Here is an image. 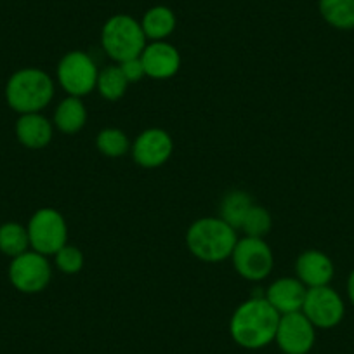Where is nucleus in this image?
<instances>
[{
  "label": "nucleus",
  "mask_w": 354,
  "mask_h": 354,
  "mask_svg": "<svg viewBox=\"0 0 354 354\" xmlns=\"http://www.w3.org/2000/svg\"><path fill=\"white\" fill-rule=\"evenodd\" d=\"M280 316L266 297L257 295L238 306L231 316L230 333L243 349H262L277 337Z\"/></svg>",
  "instance_id": "1"
},
{
  "label": "nucleus",
  "mask_w": 354,
  "mask_h": 354,
  "mask_svg": "<svg viewBox=\"0 0 354 354\" xmlns=\"http://www.w3.org/2000/svg\"><path fill=\"white\" fill-rule=\"evenodd\" d=\"M236 241V230L221 217H203L195 221L186 233L189 252L205 262L226 261L233 254Z\"/></svg>",
  "instance_id": "2"
},
{
  "label": "nucleus",
  "mask_w": 354,
  "mask_h": 354,
  "mask_svg": "<svg viewBox=\"0 0 354 354\" xmlns=\"http://www.w3.org/2000/svg\"><path fill=\"white\" fill-rule=\"evenodd\" d=\"M53 78L39 68H25L12 75L6 87V97L19 113H39L53 101Z\"/></svg>",
  "instance_id": "3"
},
{
  "label": "nucleus",
  "mask_w": 354,
  "mask_h": 354,
  "mask_svg": "<svg viewBox=\"0 0 354 354\" xmlns=\"http://www.w3.org/2000/svg\"><path fill=\"white\" fill-rule=\"evenodd\" d=\"M146 35L141 23L129 15H115L101 30V44L111 59L127 61L139 57L146 47Z\"/></svg>",
  "instance_id": "4"
},
{
  "label": "nucleus",
  "mask_w": 354,
  "mask_h": 354,
  "mask_svg": "<svg viewBox=\"0 0 354 354\" xmlns=\"http://www.w3.org/2000/svg\"><path fill=\"white\" fill-rule=\"evenodd\" d=\"M231 259L238 274L250 281H261L268 278L274 266L273 252L264 238L245 236L238 240Z\"/></svg>",
  "instance_id": "5"
},
{
  "label": "nucleus",
  "mask_w": 354,
  "mask_h": 354,
  "mask_svg": "<svg viewBox=\"0 0 354 354\" xmlns=\"http://www.w3.org/2000/svg\"><path fill=\"white\" fill-rule=\"evenodd\" d=\"M96 63L87 53L71 50L57 64V80L70 96L82 97L93 93L97 85Z\"/></svg>",
  "instance_id": "6"
},
{
  "label": "nucleus",
  "mask_w": 354,
  "mask_h": 354,
  "mask_svg": "<svg viewBox=\"0 0 354 354\" xmlns=\"http://www.w3.org/2000/svg\"><path fill=\"white\" fill-rule=\"evenodd\" d=\"M30 245L42 255H53L66 245L68 226L64 217L54 209H40L28 224Z\"/></svg>",
  "instance_id": "7"
},
{
  "label": "nucleus",
  "mask_w": 354,
  "mask_h": 354,
  "mask_svg": "<svg viewBox=\"0 0 354 354\" xmlns=\"http://www.w3.org/2000/svg\"><path fill=\"white\" fill-rule=\"evenodd\" d=\"M53 271L46 255L39 252H25L15 257L9 268L11 283L25 294H37L49 285Z\"/></svg>",
  "instance_id": "8"
},
{
  "label": "nucleus",
  "mask_w": 354,
  "mask_h": 354,
  "mask_svg": "<svg viewBox=\"0 0 354 354\" xmlns=\"http://www.w3.org/2000/svg\"><path fill=\"white\" fill-rule=\"evenodd\" d=\"M302 313L315 325V328H333L344 318V302L340 295L328 285L308 288Z\"/></svg>",
  "instance_id": "9"
},
{
  "label": "nucleus",
  "mask_w": 354,
  "mask_h": 354,
  "mask_svg": "<svg viewBox=\"0 0 354 354\" xmlns=\"http://www.w3.org/2000/svg\"><path fill=\"white\" fill-rule=\"evenodd\" d=\"M274 340L283 354H308L316 340L315 325L302 311L281 315Z\"/></svg>",
  "instance_id": "10"
},
{
  "label": "nucleus",
  "mask_w": 354,
  "mask_h": 354,
  "mask_svg": "<svg viewBox=\"0 0 354 354\" xmlns=\"http://www.w3.org/2000/svg\"><path fill=\"white\" fill-rule=\"evenodd\" d=\"M174 149L172 138L162 129H148L141 132L132 145L136 163L145 169H156L170 158Z\"/></svg>",
  "instance_id": "11"
},
{
  "label": "nucleus",
  "mask_w": 354,
  "mask_h": 354,
  "mask_svg": "<svg viewBox=\"0 0 354 354\" xmlns=\"http://www.w3.org/2000/svg\"><path fill=\"white\" fill-rule=\"evenodd\" d=\"M139 57H141L146 75L158 80L174 77L181 68V56L176 47L165 40H156L146 46Z\"/></svg>",
  "instance_id": "12"
},
{
  "label": "nucleus",
  "mask_w": 354,
  "mask_h": 354,
  "mask_svg": "<svg viewBox=\"0 0 354 354\" xmlns=\"http://www.w3.org/2000/svg\"><path fill=\"white\" fill-rule=\"evenodd\" d=\"M308 288L299 278H280L266 290V301L270 302L280 315L302 311Z\"/></svg>",
  "instance_id": "13"
},
{
  "label": "nucleus",
  "mask_w": 354,
  "mask_h": 354,
  "mask_svg": "<svg viewBox=\"0 0 354 354\" xmlns=\"http://www.w3.org/2000/svg\"><path fill=\"white\" fill-rule=\"evenodd\" d=\"M297 278L308 288L325 287L333 278V264L328 255L319 250H308L295 262Z\"/></svg>",
  "instance_id": "14"
},
{
  "label": "nucleus",
  "mask_w": 354,
  "mask_h": 354,
  "mask_svg": "<svg viewBox=\"0 0 354 354\" xmlns=\"http://www.w3.org/2000/svg\"><path fill=\"white\" fill-rule=\"evenodd\" d=\"M16 134L23 146L40 149L53 141V125L40 113H26L18 120Z\"/></svg>",
  "instance_id": "15"
},
{
  "label": "nucleus",
  "mask_w": 354,
  "mask_h": 354,
  "mask_svg": "<svg viewBox=\"0 0 354 354\" xmlns=\"http://www.w3.org/2000/svg\"><path fill=\"white\" fill-rule=\"evenodd\" d=\"M176 15L172 12V9H169L167 6H155L142 16L141 26L146 39L156 42V40H163L172 35V32L176 30Z\"/></svg>",
  "instance_id": "16"
},
{
  "label": "nucleus",
  "mask_w": 354,
  "mask_h": 354,
  "mask_svg": "<svg viewBox=\"0 0 354 354\" xmlns=\"http://www.w3.org/2000/svg\"><path fill=\"white\" fill-rule=\"evenodd\" d=\"M87 122V110L80 97L70 96L59 103L54 113V124L64 134H75L84 129Z\"/></svg>",
  "instance_id": "17"
},
{
  "label": "nucleus",
  "mask_w": 354,
  "mask_h": 354,
  "mask_svg": "<svg viewBox=\"0 0 354 354\" xmlns=\"http://www.w3.org/2000/svg\"><path fill=\"white\" fill-rule=\"evenodd\" d=\"M322 18L337 30L354 28V0H318Z\"/></svg>",
  "instance_id": "18"
},
{
  "label": "nucleus",
  "mask_w": 354,
  "mask_h": 354,
  "mask_svg": "<svg viewBox=\"0 0 354 354\" xmlns=\"http://www.w3.org/2000/svg\"><path fill=\"white\" fill-rule=\"evenodd\" d=\"M254 205V200L245 192H230L221 202V219L230 224L233 230H240L245 216Z\"/></svg>",
  "instance_id": "19"
},
{
  "label": "nucleus",
  "mask_w": 354,
  "mask_h": 354,
  "mask_svg": "<svg viewBox=\"0 0 354 354\" xmlns=\"http://www.w3.org/2000/svg\"><path fill=\"white\" fill-rule=\"evenodd\" d=\"M30 245L28 230L18 223H8L0 227V250L6 255L18 257L25 254Z\"/></svg>",
  "instance_id": "20"
},
{
  "label": "nucleus",
  "mask_w": 354,
  "mask_h": 354,
  "mask_svg": "<svg viewBox=\"0 0 354 354\" xmlns=\"http://www.w3.org/2000/svg\"><path fill=\"white\" fill-rule=\"evenodd\" d=\"M127 85L129 82L125 80L124 73L118 66H108L97 75L96 88L100 91L101 96L108 101H118L120 97H124Z\"/></svg>",
  "instance_id": "21"
},
{
  "label": "nucleus",
  "mask_w": 354,
  "mask_h": 354,
  "mask_svg": "<svg viewBox=\"0 0 354 354\" xmlns=\"http://www.w3.org/2000/svg\"><path fill=\"white\" fill-rule=\"evenodd\" d=\"M96 146L104 156H110V158H118V156L125 155L131 149L129 138L120 129H104V131H101L97 134Z\"/></svg>",
  "instance_id": "22"
},
{
  "label": "nucleus",
  "mask_w": 354,
  "mask_h": 354,
  "mask_svg": "<svg viewBox=\"0 0 354 354\" xmlns=\"http://www.w3.org/2000/svg\"><path fill=\"white\" fill-rule=\"evenodd\" d=\"M273 221H271V214L261 205H252L250 210L245 216L243 224L240 230L245 231L247 236L252 238H264L266 234L271 231Z\"/></svg>",
  "instance_id": "23"
},
{
  "label": "nucleus",
  "mask_w": 354,
  "mask_h": 354,
  "mask_svg": "<svg viewBox=\"0 0 354 354\" xmlns=\"http://www.w3.org/2000/svg\"><path fill=\"white\" fill-rule=\"evenodd\" d=\"M56 266L59 271L66 274H75L84 268V254L77 247L64 245L59 252H56Z\"/></svg>",
  "instance_id": "24"
},
{
  "label": "nucleus",
  "mask_w": 354,
  "mask_h": 354,
  "mask_svg": "<svg viewBox=\"0 0 354 354\" xmlns=\"http://www.w3.org/2000/svg\"><path fill=\"white\" fill-rule=\"evenodd\" d=\"M118 68H120V71L124 73L125 80L129 84H134V82H139L142 77H146L141 57H132V59L122 61V63H118Z\"/></svg>",
  "instance_id": "25"
},
{
  "label": "nucleus",
  "mask_w": 354,
  "mask_h": 354,
  "mask_svg": "<svg viewBox=\"0 0 354 354\" xmlns=\"http://www.w3.org/2000/svg\"><path fill=\"white\" fill-rule=\"evenodd\" d=\"M347 292H349V299H351V302H353V306H354V271L351 273L349 281H347Z\"/></svg>",
  "instance_id": "26"
}]
</instances>
